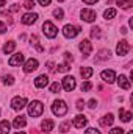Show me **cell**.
<instances>
[{"label":"cell","instance_id":"9a60e30c","mask_svg":"<svg viewBox=\"0 0 133 134\" xmlns=\"http://www.w3.org/2000/svg\"><path fill=\"white\" fill-rule=\"evenodd\" d=\"M22 63H24V55H22V53H16V55H13V56L9 58V61H8L9 66H21Z\"/></svg>","mask_w":133,"mask_h":134},{"label":"cell","instance_id":"f6af8a7d","mask_svg":"<svg viewBox=\"0 0 133 134\" xmlns=\"http://www.w3.org/2000/svg\"><path fill=\"white\" fill-rule=\"evenodd\" d=\"M127 31H129V30H127V27H122V28H121V33H122V34H127Z\"/></svg>","mask_w":133,"mask_h":134},{"label":"cell","instance_id":"44dd1931","mask_svg":"<svg viewBox=\"0 0 133 134\" xmlns=\"http://www.w3.org/2000/svg\"><path fill=\"white\" fill-rule=\"evenodd\" d=\"M9 128H11V123L8 120H2L0 122V134H8Z\"/></svg>","mask_w":133,"mask_h":134},{"label":"cell","instance_id":"8992f818","mask_svg":"<svg viewBox=\"0 0 133 134\" xmlns=\"http://www.w3.org/2000/svg\"><path fill=\"white\" fill-rule=\"evenodd\" d=\"M27 106V98L25 97H14L13 100H11V108L14 109V111H21V109H24Z\"/></svg>","mask_w":133,"mask_h":134},{"label":"cell","instance_id":"681fc988","mask_svg":"<svg viewBox=\"0 0 133 134\" xmlns=\"http://www.w3.org/2000/svg\"><path fill=\"white\" fill-rule=\"evenodd\" d=\"M58 2H64V0H58Z\"/></svg>","mask_w":133,"mask_h":134},{"label":"cell","instance_id":"7c38bea8","mask_svg":"<svg viewBox=\"0 0 133 134\" xmlns=\"http://www.w3.org/2000/svg\"><path fill=\"white\" fill-rule=\"evenodd\" d=\"M38 66H39L38 59H33V58H30V59H28V61L24 64V72H25V73H30V72L36 70V69H38Z\"/></svg>","mask_w":133,"mask_h":134},{"label":"cell","instance_id":"4dcf8cb0","mask_svg":"<svg viewBox=\"0 0 133 134\" xmlns=\"http://www.w3.org/2000/svg\"><path fill=\"white\" fill-rule=\"evenodd\" d=\"M32 44L36 47V50H38V52H42V50H44V48L39 45V42H38V37H36V36H32Z\"/></svg>","mask_w":133,"mask_h":134},{"label":"cell","instance_id":"7dc6e473","mask_svg":"<svg viewBox=\"0 0 133 134\" xmlns=\"http://www.w3.org/2000/svg\"><path fill=\"white\" fill-rule=\"evenodd\" d=\"M16 134H25V133H16Z\"/></svg>","mask_w":133,"mask_h":134},{"label":"cell","instance_id":"60d3db41","mask_svg":"<svg viewBox=\"0 0 133 134\" xmlns=\"http://www.w3.org/2000/svg\"><path fill=\"white\" fill-rule=\"evenodd\" d=\"M5 31H6V27H5V24L0 22V34H3Z\"/></svg>","mask_w":133,"mask_h":134},{"label":"cell","instance_id":"d6986e66","mask_svg":"<svg viewBox=\"0 0 133 134\" xmlns=\"http://www.w3.org/2000/svg\"><path fill=\"white\" fill-rule=\"evenodd\" d=\"M13 125H14V128H16V130H21V128H24V126L27 125V120H25V117H24V115H19V117H16V119H14Z\"/></svg>","mask_w":133,"mask_h":134},{"label":"cell","instance_id":"d6a6232c","mask_svg":"<svg viewBox=\"0 0 133 134\" xmlns=\"http://www.w3.org/2000/svg\"><path fill=\"white\" fill-rule=\"evenodd\" d=\"M110 134H124V130H122V128H119V126H116V128L110 130Z\"/></svg>","mask_w":133,"mask_h":134},{"label":"cell","instance_id":"8fae6325","mask_svg":"<svg viewBox=\"0 0 133 134\" xmlns=\"http://www.w3.org/2000/svg\"><path fill=\"white\" fill-rule=\"evenodd\" d=\"M100 76H102V80H103L105 83H108V84L114 83V80H116V73H114V70H103V72L100 73Z\"/></svg>","mask_w":133,"mask_h":134},{"label":"cell","instance_id":"ba28073f","mask_svg":"<svg viewBox=\"0 0 133 134\" xmlns=\"http://www.w3.org/2000/svg\"><path fill=\"white\" fill-rule=\"evenodd\" d=\"M129 52H130V44H129L125 39L121 41V42L117 44V47H116V53H117L119 56H125Z\"/></svg>","mask_w":133,"mask_h":134},{"label":"cell","instance_id":"30bf717a","mask_svg":"<svg viewBox=\"0 0 133 134\" xmlns=\"http://www.w3.org/2000/svg\"><path fill=\"white\" fill-rule=\"evenodd\" d=\"M36 20H38V14L36 13H27V14H24L21 17V22L24 25H33Z\"/></svg>","mask_w":133,"mask_h":134},{"label":"cell","instance_id":"ab89813d","mask_svg":"<svg viewBox=\"0 0 133 134\" xmlns=\"http://www.w3.org/2000/svg\"><path fill=\"white\" fill-rule=\"evenodd\" d=\"M88 106H89L91 109H94V108L97 106V101H96V100H89V104H88Z\"/></svg>","mask_w":133,"mask_h":134},{"label":"cell","instance_id":"484cf974","mask_svg":"<svg viewBox=\"0 0 133 134\" xmlns=\"http://www.w3.org/2000/svg\"><path fill=\"white\" fill-rule=\"evenodd\" d=\"M3 84H6V86H13L14 84V78H13V75H3Z\"/></svg>","mask_w":133,"mask_h":134},{"label":"cell","instance_id":"bcb514c9","mask_svg":"<svg viewBox=\"0 0 133 134\" xmlns=\"http://www.w3.org/2000/svg\"><path fill=\"white\" fill-rule=\"evenodd\" d=\"M6 5V0H0V8H3Z\"/></svg>","mask_w":133,"mask_h":134},{"label":"cell","instance_id":"c3c4849f","mask_svg":"<svg viewBox=\"0 0 133 134\" xmlns=\"http://www.w3.org/2000/svg\"><path fill=\"white\" fill-rule=\"evenodd\" d=\"M129 134H133V131H130V133H129Z\"/></svg>","mask_w":133,"mask_h":134},{"label":"cell","instance_id":"e0dca14e","mask_svg":"<svg viewBox=\"0 0 133 134\" xmlns=\"http://www.w3.org/2000/svg\"><path fill=\"white\" fill-rule=\"evenodd\" d=\"M53 126H55V123H53V120H50V119H45V120H42V123H41V128H42V131H45V133H50V131L53 130Z\"/></svg>","mask_w":133,"mask_h":134},{"label":"cell","instance_id":"ffe728a7","mask_svg":"<svg viewBox=\"0 0 133 134\" xmlns=\"http://www.w3.org/2000/svg\"><path fill=\"white\" fill-rule=\"evenodd\" d=\"M132 117H133V114L130 112V111H124L122 108L119 109V119H121L122 122H125V123H127V122H130V120H132Z\"/></svg>","mask_w":133,"mask_h":134},{"label":"cell","instance_id":"836d02e7","mask_svg":"<svg viewBox=\"0 0 133 134\" xmlns=\"http://www.w3.org/2000/svg\"><path fill=\"white\" fill-rule=\"evenodd\" d=\"M91 36L93 37H100V28H91Z\"/></svg>","mask_w":133,"mask_h":134},{"label":"cell","instance_id":"e575fe53","mask_svg":"<svg viewBox=\"0 0 133 134\" xmlns=\"http://www.w3.org/2000/svg\"><path fill=\"white\" fill-rule=\"evenodd\" d=\"M24 6H25L27 9H33V8H34V2H33V0H27Z\"/></svg>","mask_w":133,"mask_h":134},{"label":"cell","instance_id":"7402d4cb","mask_svg":"<svg viewBox=\"0 0 133 134\" xmlns=\"http://www.w3.org/2000/svg\"><path fill=\"white\" fill-rule=\"evenodd\" d=\"M93 73H94V70H93L91 67H83V69L80 70V75L83 76V80H88V78H91V76H93Z\"/></svg>","mask_w":133,"mask_h":134},{"label":"cell","instance_id":"f35d334b","mask_svg":"<svg viewBox=\"0 0 133 134\" xmlns=\"http://www.w3.org/2000/svg\"><path fill=\"white\" fill-rule=\"evenodd\" d=\"M47 69H49L50 72H53V70H55V64H53L52 61H49V63H47Z\"/></svg>","mask_w":133,"mask_h":134},{"label":"cell","instance_id":"3957f363","mask_svg":"<svg viewBox=\"0 0 133 134\" xmlns=\"http://www.w3.org/2000/svg\"><path fill=\"white\" fill-rule=\"evenodd\" d=\"M42 31H44V34H45L47 37L53 39V37H57V34H58V28H57L50 20H45V22L42 24Z\"/></svg>","mask_w":133,"mask_h":134},{"label":"cell","instance_id":"8d00e7d4","mask_svg":"<svg viewBox=\"0 0 133 134\" xmlns=\"http://www.w3.org/2000/svg\"><path fill=\"white\" fill-rule=\"evenodd\" d=\"M50 2H52V0H38V3H39V5H42V6L50 5Z\"/></svg>","mask_w":133,"mask_h":134},{"label":"cell","instance_id":"b9f144b4","mask_svg":"<svg viewBox=\"0 0 133 134\" xmlns=\"http://www.w3.org/2000/svg\"><path fill=\"white\" fill-rule=\"evenodd\" d=\"M83 2H85L86 5H94V3H97L99 0H83Z\"/></svg>","mask_w":133,"mask_h":134},{"label":"cell","instance_id":"1f68e13d","mask_svg":"<svg viewBox=\"0 0 133 134\" xmlns=\"http://www.w3.org/2000/svg\"><path fill=\"white\" fill-rule=\"evenodd\" d=\"M69 128H70V122H64V123H61V125H60V131H61V133L69 131Z\"/></svg>","mask_w":133,"mask_h":134},{"label":"cell","instance_id":"f1b7e54d","mask_svg":"<svg viewBox=\"0 0 133 134\" xmlns=\"http://www.w3.org/2000/svg\"><path fill=\"white\" fill-rule=\"evenodd\" d=\"M70 69V64L69 63H61V64H58V72H67Z\"/></svg>","mask_w":133,"mask_h":134},{"label":"cell","instance_id":"f546056e","mask_svg":"<svg viewBox=\"0 0 133 134\" xmlns=\"http://www.w3.org/2000/svg\"><path fill=\"white\" fill-rule=\"evenodd\" d=\"M93 89V84L89 83V81H85L83 84H81V92H88V91H91Z\"/></svg>","mask_w":133,"mask_h":134},{"label":"cell","instance_id":"6da1fadb","mask_svg":"<svg viewBox=\"0 0 133 134\" xmlns=\"http://www.w3.org/2000/svg\"><path fill=\"white\" fill-rule=\"evenodd\" d=\"M52 112H53L57 117H63V115H66L67 104L63 100H55L53 101V104H52Z\"/></svg>","mask_w":133,"mask_h":134},{"label":"cell","instance_id":"4316f807","mask_svg":"<svg viewBox=\"0 0 133 134\" xmlns=\"http://www.w3.org/2000/svg\"><path fill=\"white\" fill-rule=\"evenodd\" d=\"M53 16H55V19L61 20V19L64 17V11H63L61 8H57V9H53Z\"/></svg>","mask_w":133,"mask_h":134},{"label":"cell","instance_id":"d590c367","mask_svg":"<svg viewBox=\"0 0 133 134\" xmlns=\"http://www.w3.org/2000/svg\"><path fill=\"white\" fill-rule=\"evenodd\" d=\"M85 134H100V131L96 130V128H88V130L85 131Z\"/></svg>","mask_w":133,"mask_h":134},{"label":"cell","instance_id":"5bb4252c","mask_svg":"<svg viewBox=\"0 0 133 134\" xmlns=\"http://www.w3.org/2000/svg\"><path fill=\"white\" fill-rule=\"evenodd\" d=\"M49 84V76L47 75H39L36 80H34V86L38 87V89H42V87H45Z\"/></svg>","mask_w":133,"mask_h":134},{"label":"cell","instance_id":"83f0119b","mask_svg":"<svg viewBox=\"0 0 133 134\" xmlns=\"http://www.w3.org/2000/svg\"><path fill=\"white\" fill-rule=\"evenodd\" d=\"M60 89H61V84H60L58 81L52 83V86H50V92H52V94H58V92H60Z\"/></svg>","mask_w":133,"mask_h":134},{"label":"cell","instance_id":"5b68a950","mask_svg":"<svg viewBox=\"0 0 133 134\" xmlns=\"http://www.w3.org/2000/svg\"><path fill=\"white\" fill-rule=\"evenodd\" d=\"M81 31V28L80 27H75V25H64V28H63V34L66 36V37H75V36H78Z\"/></svg>","mask_w":133,"mask_h":134},{"label":"cell","instance_id":"7a4b0ae2","mask_svg":"<svg viewBox=\"0 0 133 134\" xmlns=\"http://www.w3.org/2000/svg\"><path fill=\"white\" fill-rule=\"evenodd\" d=\"M42 112H44V104H42L41 101L34 100L28 104V115H32V117H39Z\"/></svg>","mask_w":133,"mask_h":134},{"label":"cell","instance_id":"7bdbcfd3","mask_svg":"<svg viewBox=\"0 0 133 134\" xmlns=\"http://www.w3.org/2000/svg\"><path fill=\"white\" fill-rule=\"evenodd\" d=\"M64 58H66L67 61H72V59H74V58H72V55H70V53H67V52L64 53Z\"/></svg>","mask_w":133,"mask_h":134},{"label":"cell","instance_id":"74e56055","mask_svg":"<svg viewBox=\"0 0 133 134\" xmlns=\"http://www.w3.org/2000/svg\"><path fill=\"white\" fill-rule=\"evenodd\" d=\"M83 108H85V101L78 100V101H77V109H83Z\"/></svg>","mask_w":133,"mask_h":134},{"label":"cell","instance_id":"ac0fdd59","mask_svg":"<svg viewBox=\"0 0 133 134\" xmlns=\"http://www.w3.org/2000/svg\"><path fill=\"white\" fill-rule=\"evenodd\" d=\"M113 122H114V117H113L111 114H106V115H103V117L99 120L100 126H110V125H113Z\"/></svg>","mask_w":133,"mask_h":134},{"label":"cell","instance_id":"cb8c5ba5","mask_svg":"<svg viewBox=\"0 0 133 134\" xmlns=\"http://www.w3.org/2000/svg\"><path fill=\"white\" fill-rule=\"evenodd\" d=\"M116 3H117V6L122 8V9H129V8H132V5H133L132 0H117Z\"/></svg>","mask_w":133,"mask_h":134},{"label":"cell","instance_id":"d4e9b609","mask_svg":"<svg viewBox=\"0 0 133 134\" xmlns=\"http://www.w3.org/2000/svg\"><path fill=\"white\" fill-rule=\"evenodd\" d=\"M103 17L108 20V19H113V17H116V9L114 8H108V9H105V13H103Z\"/></svg>","mask_w":133,"mask_h":134},{"label":"cell","instance_id":"603a6c76","mask_svg":"<svg viewBox=\"0 0 133 134\" xmlns=\"http://www.w3.org/2000/svg\"><path fill=\"white\" fill-rule=\"evenodd\" d=\"M14 48H16V42L9 41V42H6V44L3 45V53H5V55H9Z\"/></svg>","mask_w":133,"mask_h":134},{"label":"cell","instance_id":"ee69618b","mask_svg":"<svg viewBox=\"0 0 133 134\" xmlns=\"http://www.w3.org/2000/svg\"><path fill=\"white\" fill-rule=\"evenodd\" d=\"M11 11L14 13V11H19V5H14V6H11Z\"/></svg>","mask_w":133,"mask_h":134},{"label":"cell","instance_id":"4fadbf2b","mask_svg":"<svg viewBox=\"0 0 133 134\" xmlns=\"http://www.w3.org/2000/svg\"><path fill=\"white\" fill-rule=\"evenodd\" d=\"M86 123H88V119H86L85 115H81V114H78V115L74 119V122H72V125H74L75 128H78V130H81L83 126H86Z\"/></svg>","mask_w":133,"mask_h":134},{"label":"cell","instance_id":"52a82bcc","mask_svg":"<svg viewBox=\"0 0 133 134\" xmlns=\"http://www.w3.org/2000/svg\"><path fill=\"white\" fill-rule=\"evenodd\" d=\"M78 48H80V52L83 53V56H85V58H88V56L91 55V52H93V45H91L89 39H83V41L80 42Z\"/></svg>","mask_w":133,"mask_h":134},{"label":"cell","instance_id":"277c9868","mask_svg":"<svg viewBox=\"0 0 133 134\" xmlns=\"http://www.w3.org/2000/svg\"><path fill=\"white\" fill-rule=\"evenodd\" d=\"M80 19L81 20H85V22H94L96 20V17H97V14H96V11L94 9H88V8H85V9H81V13H80Z\"/></svg>","mask_w":133,"mask_h":134},{"label":"cell","instance_id":"2e32d148","mask_svg":"<svg viewBox=\"0 0 133 134\" xmlns=\"http://www.w3.org/2000/svg\"><path fill=\"white\" fill-rule=\"evenodd\" d=\"M116 80H117V84H119V87H121V89H125V91H129V89H130V80H129L127 76L121 75V76H117Z\"/></svg>","mask_w":133,"mask_h":134},{"label":"cell","instance_id":"9c48e42d","mask_svg":"<svg viewBox=\"0 0 133 134\" xmlns=\"http://www.w3.org/2000/svg\"><path fill=\"white\" fill-rule=\"evenodd\" d=\"M75 86H77V83H75L74 76H64L63 78V87H64L66 92H72L75 89Z\"/></svg>","mask_w":133,"mask_h":134}]
</instances>
